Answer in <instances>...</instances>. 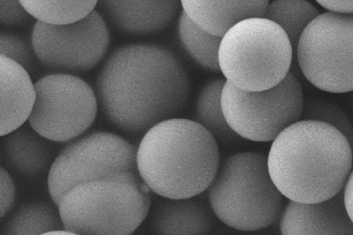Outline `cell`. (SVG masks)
<instances>
[{
  "mask_svg": "<svg viewBox=\"0 0 353 235\" xmlns=\"http://www.w3.org/2000/svg\"><path fill=\"white\" fill-rule=\"evenodd\" d=\"M327 11L353 14V0H314Z\"/></svg>",
  "mask_w": 353,
  "mask_h": 235,
  "instance_id": "27",
  "label": "cell"
},
{
  "mask_svg": "<svg viewBox=\"0 0 353 235\" xmlns=\"http://www.w3.org/2000/svg\"><path fill=\"white\" fill-rule=\"evenodd\" d=\"M178 34L183 49L195 63L212 72H221L219 49L223 37L202 30L183 11L179 15Z\"/></svg>",
  "mask_w": 353,
  "mask_h": 235,
  "instance_id": "20",
  "label": "cell"
},
{
  "mask_svg": "<svg viewBox=\"0 0 353 235\" xmlns=\"http://www.w3.org/2000/svg\"><path fill=\"white\" fill-rule=\"evenodd\" d=\"M269 173L290 201L314 204L343 191L353 167L347 138L323 122L300 120L272 141Z\"/></svg>",
  "mask_w": 353,
  "mask_h": 235,
  "instance_id": "2",
  "label": "cell"
},
{
  "mask_svg": "<svg viewBox=\"0 0 353 235\" xmlns=\"http://www.w3.org/2000/svg\"><path fill=\"white\" fill-rule=\"evenodd\" d=\"M280 229L283 235H353L343 191L314 204L290 201L282 212Z\"/></svg>",
  "mask_w": 353,
  "mask_h": 235,
  "instance_id": "13",
  "label": "cell"
},
{
  "mask_svg": "<svg viewBox=\"0 0 353 235\" xmlns=\"http://www.w3.org/2000/svg\"><path fill=\"white\" fill-rule=\"evenodd\" d=\"M35 57L53 73L75 74L94 69L110 45V31L97 10L68 24L37 21L32 32Z\"/></svg>",
  "mask_w": 353,
  "mask_h": 235,
  "instance_id": "11",
  "label": "cell"
},
{
  "mask_svg": "<svg viewBox=\"0 0 353 235\" xmlns=\"http://www.w3.org/2000/svg\"><path fill=\"white\" fill-rule=\"evenodd\" d=\"M32 18L48 24H68L86 17L99 0H20Z\"/></svg>",
  "mask_w": 353,
  "mask_h": 235,
  "instance_id": "22",
  "label": "cell"
},
{
  "mask_svg": "<svg viewBox=\"0 0 353 235\" xmlns=\"http://www.w3.org/2000/svg\"><path fill=\"white\" fill-rule=\"evenodd\" d=\"M343 199H345L346 210L353 222V169L343 189Z\"/></svg>",
  "mask_w": 353,
  "mask_h": 235,
  "instance_id": "28",
  "label": "cell"
},
{
  "mask_svg": "<svg viewBox=\"0 0 353 235\" xmlns=\"http://www.w3.org/2000/svg\"><path fill=\"white\" fill-rule=\"evenodd\" d=\"M305 79L332 93L353 91V14L327 11L310 22L294 50Z\"/></svg>",
  "mask_w": 353,
  "mask_h": 235,
  "instance_id": "8",
  "label": "cell"
},
{
  "mask_svg": "<svg viewBox=\"0 0 353 235\" xmlns=\"http://www.w3.org/2000/svg\"><path fill=\"white\" fill-rule=\"evenodd\" d=\"M150 191L138 172L123 170L72 187L57 207L70 234H132L149 214Z\"/></svg>",
  "mask_w": 353,
  "mask_h": 235,
  "instance_id": "4",
  "label": "cell"
},
{
  "mask_svg": "<svg viewBox=\"0 0 353 235\" xmlns=\"http://www.w3.org/2000/svg\"><path fill=\"white\" fill-rule=\"evenodd\" d=\"M270 0H181L182 11L195 24L223 37L246 19L264 17Z\"/></svg>",
  "mask_w": 353,
  "mask_h": 235,
  "instance_id": "15",
  "label": "cell"
},
{
  "mask_svg": "<svg viewBox=\"0 0 353 235\" xmlns=\"http://www.w3.org/2000/svg\"><path fill=\"white\" fill-rule=\"evenodd\" d=\"M95 93L109 123L125 133L144 134L184 111L190 80L171 50L156 44H128L105 60Z\"/></svg>",
  "mask_w": 353,
  "mask_h": 235,
  "instance_id": "1",
  "label": "cell"
},
{
  "mask_svg": "<svg viewBox=\"0 0 353 235\" xmlns=\"http://www.w3.org/2000/svg\"><path fill=\"white\" fill-rule=\"evenodd\" d=\"M226 79H212L201 88L195 103V119L206 128L223 146L239 144L243 138L239 137L227 123L221 108V92Z\"/></svg>",
  "mask_w": 353,
  "mask_h": 235,
  "instance_id": "19",
  "label": "cell"
},
{
  "mask_svg": "<svg viewBox=\"0 0 353 235\" xmlns=\"http://www.w3.org/2000/svg\"><path fill=\"white\" fill-rule=\"evenodd\" d=\"M0 135L3 137L28 121L37 100V91L30 73L5 56L0 57Z\"/></svg>",
  "mask_w": 353,
  "mask_h": 235,
  "instance_id": "14",
  "label": "cell"
},
{
  "mask_svg": "<svg viewBox=\"0 0 353 235\" xmlns=\"http://www.w3.org/2000/svg\"><path fill=\"white\" fill-rule=\"evenodd\" d=\"M65 233L59 211L50 203L32 201L25 203L9 214L2 225L3 235H34Z\"/></svg>",
  "mask_w": 353,
  "mask_h": 235,
  "instance_id": "18",
  "label": "cell"
},
{
  "mask_svg": "<svg viewBox=\"0 0 353 235\" xmlns=\"http://www.w3.org/2000/svg\"><path fill=\"white\" fill-rule=\"evenodd\" d=\"M137 148L124 138L95 131L66 144L54 160L48 176V189L54 204L72 187L111 173L137 172Z\"/></svg>",
  "mask_w": 353,
  "mask_h": 235,
  "instance_id": "10",
  "label": "cell"
},
{
  "mask_svg": "<svg viewBox=\"0 0 353 235\" xmlns=\"http://www.w3.org/2000/svg\"><path fill=\"white\" fill-rule=\"evenodd\" d=\"M208 191L214 214L239 231L270 227L283 208L285 196L272 181L268 156L263 153L245 152L226 158Z\"/></svg>",
  "mask_w": 353,
  "mask_h": 235,
  "instance_id": "5",
  "label": "cell"
},
{
  "mask_svg": "<svg viewBox=\"0 0 353 235\" xmlns=\"http://www.w3.org/2000/svg\"><path fill=\"white\" fill-rule=\"evenodd\" d=\"M191 198H167L153 211L150 228L159 235H199L210 233L213 222L206 208Z\"/></svg>",
  "mask_w": 353,
  "mask_h": 235,
  "instance_id": "17",
  "label": "cell"
},
{
  "mask_svg": "<svg viewBox=\"0 0 353 235\" xmlns=\"http://www.w3.org/2000/svg\"><path fill=\"white\" fill-rule=\"evenodd\" d=\"M16 189L10 173L1 167V218L10 212L14 205Z\"/></svg>",
  "mask_w": 353,
  "mask_h": 235,
  "instance_id": "26",
  "label": "cell"
},
{
  "mask_svg": "<svg viewBox=\"0 0 353 235\" xmlns=\"http://www.w3.org/2000/svg\"><path fill=\"white\" fill-rule=\"evenodd\" d=\"M319 15V9L309 0H271L264 17L283 28L295 50L305 28Z\"/></svg>",
  "mask_w": 353,
  "mask_h": 235,
  "instance_id": "21",
  "label": "cell"
},
{
  "mask_svg": "<svg viewBox=\"0 0 353 235\" xmlns=\"http://www.w3.org/2000/svg\"><path fill=\"white\" fill-rule=\"evenodd\" d=\"M294 53L290 37L280 26L265 17L246 19L221 38L220 70L236 88L263 91L288 75Z\"/></svg>",
  "mask_w": 353,
  "mask_h": 235,
  "instance_id": "6",
  "label": "cell"
},
{
  "mask_svg": "<svg viewBox=\"0 0 353 235\" xmlns=\"http://www.w3.org/2000/svg\"><path fill=\"white\" fill-rule=\"evenodd\" d=\"M0 54L21 64L28 73H33L35 67L34 53L19 35L9 31L0 34Z\"/></svg>",
  "mask_w": 353,
  "mask_h": 235,
  "instance_id": "24",
  "label": "cell"
},
{
  "mask_svg": "<svg viewBox=\"0 0 353 235\" xmlns=\"http://www.w3.org/2000/svg\"><path fill=\"white\" fill-rule=\"evenodd\" d=\"M301 120L323 122L338 129L345 135L353 149V124L336 103L321 98H305Z\"/></svg>",
  "mask_w": 353,
  "mask_h": 235,
  "instance_id": "23",
  "label": "cell"
},
{
  "mask_svg": "<svg viewBox=\"0 0 353 235\" xmlns=\"http://www.w3.org/2000/svg\"><path fill=\"white\" fill-rule=\"evenodd\" d=\"M181 0H99L105 20L121 33L149 35L165 30L178 15Z\"/></svg>",
  "mask_w": 353,
  "mask_h": 235,
  "instance_id": "12",
  "label": "cell"
},
{
  "mask_svg": "<svg viewBox=\"0 0 353 235\" xmlns=\"http://www.w3.org/2000/svg\"><path fill=\"white\" fill-rule=\"evenodd\" d=\"M137 172L165 198H191L206 191L221 164L219 144L198 122L171 118L144 133L137 147Z\"/></svg>",
  "mask_w": 353,
  "mask_h": 235,
  "instance_id": "3",
  "label": "cell"
},
{
  "mask_svg": "<svg viewBox=\"0 0 353 235\" xmlns=\"http://www.w3.org/2000/svg\"><path fill=\"white\" fill-rule=\"evenodd\" d=\"M304 100L299 80L290 73L277 86L263 91H245L226 82L221 102L233 131L243 140L265 143L301 120Z\"/></svg>",
  "mask_w": 353,
  "mask_h": 235,
  "instance_id": "7",
  "label": "cell"
},
{
  "mask_svg": "<svg viewBox=\"0 0 353 235\" xmlns=\"http://www.w3.org/2000/svg\"><path fill=\"white\" fill-rule=\"evenodd\" d=\"M349 106L350 109H351L352 117H353V91L350 92L349 95Z\"/></svg>",
  "mask_w": 353,
  "mask_h": 235,
  "instance_id": "29",
  "label": "cell"
},
{
  "mask_svg": "<svg viewBox=\"0 0 353 235\" xmlns=\"http://www.w3.org/2000/svg\"><path fill=\"white\" fill-rule=\"evenodd\" d=\"M50 141L30 124L3 136L1 158L5 166L22 177L34 178L51 166L53 150Z\"/></svg>",
  "mask_w": 353,
  "mask_h": 235,
  "instance_id": "16",
  "label": "cell"
},
{
  "mask_svg": "<svg viewBox=\"0 0 353 235\" xmlns=\"http://www.w3.org/2000/svg\"><path fill=\"white\" fill-rule=\"evenodd\" d=\"M37 100L28 124L53 142H70L94 124L97 95L85 80L73 74L51 73L34 83Z\"/></svg>",
  "mask_w": 353,
  "mask_h": 235,
  "instance_id": "9",
  "label": "cell"
},
{
  "mask_svg": "<svg viewBox=\"0 0 353 235\" xmlns=\"http://www.w3.org/2000/svg\"><path fill=\"white\" fill-rule=\"evenodd\" d=\"M30 18L20 0H1L0 21L2 25L6 27H21L27 24Z\"/></svg>",
  "mask_w": 353,
  "mask_h": 235,
  "instance_id": "25",
  "label": "cell"
}]
</instances>
